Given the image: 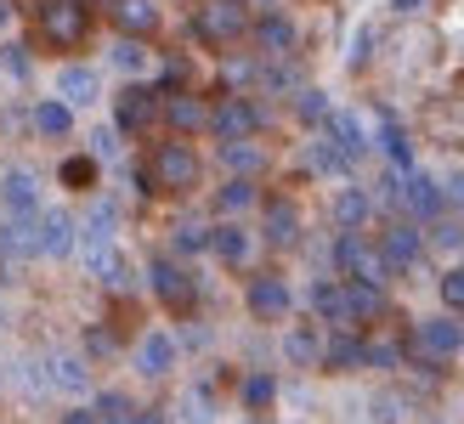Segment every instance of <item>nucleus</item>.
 Returning a JSON list of instances; mask_svg holds the SVG:
<instances>
[{"instance_id": "obj_1", "label": "nucleus", "mask_w": 464, "mask_h": 424, "mask_svg": "<svg viewBox=\"0 0 464 424\" xmlns=\"http://www.w3.org/2000/svg\"><path fill=\"white\" fill-rule=\"evenodd\" d=\"M204 176V159L188 148V141H159L148 170H142V187L148 193H193Z\"/></svg>"}, {"instance_id": "obj_2", "label": "nucleus", "mask_w": 464, "mask_h": 424, "mask_svg": "<svg viewBox=\"0 0 464 424\" xmlns=\"http://www.w3.org/2000/svg\"><path fill=\"white\" fill-rule=\"evenodd\" d=\"M413 357H420V368H442V362H453L459 351H464V323H459V312H442V317H425L420 328H413Z\"/></svg>"}, {"instance_id": "obj_3", "label": "nucleus", "mask_w": 464, "mask_h": 424, "mask_svg": "<svg viewBox=\"0 0 464 424\" xmlns=\"http://www.w3.org/2000/svg\"><path fill=\"white\" fill-rule=\"evenodd\" d=\"M334 266H340V277H362V283H380V289L397 277L391 261L380 255V244H368L362 232H340L334 238Z\"/></svg>"}, {"instance_id": "obj_4", "label": "nucleus", "mask_w": 464, "mask_h": 424, "mask_svg": "<svg viewBox=\"0 0 464 424\" xmlns=\"http://www.w3.org/2000/svg\"><path fill=\"white\" fill-rule=\"evenodd\" d=\"M40 34H45V45H57V52H74V45H85V34H91V12L80 0H45L40 6Z\"/></svg>"}, {"instance_id": "obj_5", "label": "nucleus", "mask_w": 464, "mask_h": 424, "mask_svg": "<svg viewBox=\"0 0 464 424\" xmlns=\"http://www.w3.org/2000/svg\"><path fill=\"white\" fill-rule=\"evenodd\" d=\"M40 368H45V385H52V396H68V402L91 396V362L80 357V351L52 345V351L40 357Z\"/></svg>"}, {"instance_id": "obj_6", "label": "nucleus", "mask_w": 464, "mask_h": 424, "mask_svg": "<svg viewBox=\"0 0 464 424\" xmlns=\"http://www.w3.org/2000/svg\"><path fill=\"white\" fill-rule=\"evenodd\" d=\"M136 373L142 380H165V373H176V362H181V340L170 334V328H148L142 340H136Z\"/></svg>"}, {"instance_id": "obj_7", "label": "nucleus", "mask_w": 464, "mask_h": 424, "mask_svg": "<svg viewBox=\"0 0 464 424\" xmlns=\"http://www.w3.org/2000/svg\"><path fill=\"white\" fill-rule=\"evenodd\" d=\"M198 40H210V45H232L244 29H249V12H244V0H204V12H198Z\"/></svg>"}, {"instance_id": "obj_8", "label": "nucleus", "mask_w": 464, "mask_h": 424, "mask_svg": "<svg viewBox=\"0 0 464 424\" xmlns=\"http://www.w3.org/2000/svg\"><path fill=\"white\" fill-rule=\"evenodd\" d=\"M148 283H153V294L170 305V312H193V300H198V283H193V272L188 266H176V261H159L148 266Z\"/></svg>"}, {"instance_id": "obj_9", "label": "nucleus", "mask_w": 464, "mask_h": 424, "mask_svg": "<svg viewBox=\"0 0 464 424\" xmlns=\"http://www.w3.org/2000/svg\"><path fill=\"white\" fill-rule=\"evenodd\" d=\"M34 232H40V255H45V261H68L74 244H80V216H68V209H40Z\"/></svg>"}, {"instance_id": "obj_10", "label": "nucleus", "mask_w": 464, "mask_h": 424, "mask_svg": "<svg viewBox=\"0 0 464 424\" xmlns=\"http://www.w3.org/2000/svg\"><path fill=\"white\" fill-rule=\"evenodd\" d=\"M397 204L408 209V216H420V221H430V216H442V181L436 176H420V170H397Z\"/></svg>"}, {"instance_id": "obj_11", "label": "nucleus", "mask_w": 464, "mask_h": 424, "mask_svg": "<svg viewBox=\"0 0 464 424\" xmlns=\"http://www.w3.org/2000/svg\"><path fill=\"white\" fill-rule=\"evenodd\" d=\"M244 300H249V317H261V323H284L289 312H295V294H289V283L284 277H249V289H244Z\"/></svg>"}, {"instance_id": "obj_12", "label": "nucleus", "mask_w": 464, "mask_h": 424, "mask_svg": "<svg viewBox=\"0 0 464 424\" xmlns=\"http://www.w3.org/2000/svg\"><path fill=\"white\" fill-rule=\"evenodd\" d=\"M266 125V113L255 108L249 97H221V108H210V130L221 141H238V136H255Z\"/></svg>"}, {"instance_id": "obj_13", "label": "nucleus", "mask_w": 464, "mask_h": 424, "mask_svg": "<svg viewBox=\"0 0 464 424\" xmlns=\"http://www.w3.org/2000/svg\"><path fill=\"white\" fill-rule=\"evenodd\" d=\"M323 125H329V141H334V148L352 159V164L374 148V130H368V120H362L357 108H329V120H323Z\"/></svg>"}, {"instance_id": "obj_14", "label": "nucleus", "mask_w": 464, "mask_h": 424, "mask_svg": "<svg viewBox=\"0 0 464 424\" xmlns=\"http://www.w3.org/2000/svg\"><path fill=\"white\" fill-rule=\"evenodd\" d=\"M380 255L391 261V272L420 266V255H425V232L413 226V221H391V226H385V238H380Z\"/></svg>"}, {"instance_id": "obj_15", "label": "nucleus", "mask_w": 464, "mask_h": 424, "mask_svg": "<svg viewBox=\"0 0 464 424\" xmlns=\"http://www.w3.org/2000/svg\"><path fill=\"white\" fill-rule=\"evenodd\" d=\"M57 97H63L68 108L102 102V74H97V68H85V63H63V68H57Z\"/></svg>"}, {"instance_id": "obj_16", "label": "nucleus", "mask_w": 464, "mask_h": 424, "mask_svg": "<svg viewBox=\"0 0 464 424\" xmlns=\"http://www.w3.org/2000/svg\"><path fill=\"white\" fill-rule=\"evenodd\" d=\"M159 120V97L148 85H125L120 97H113V125L120 130H148Z\"/></svg>"}, {"instance_id": "obj_17", "label": "nucleus", "mask_w": 464, "mask_h": 424, "mask_svg": "<svg viewBox=\"0 0 464 424\" xmlns=\"http://www.w3.org/2000/svg\"><path fill=\"white\" fill-rule=\"evenodd\" d=\"M261 232H266L272 249H295L300 244V209H295V198H266Z\"/></svg>"}, {"instance_id": "obj_18", "label": "nucleus", "mask_w": 464, "mask_h": 424, "mask_svg": "<svg viewBox=\"0 0 464 424\" xmlns=\"http://www.w3.org/2000/svg\"><path fill=\"white\" fill-rule=\"evenodd\" d=\"M0 204H6V216H40V176L6 170L0 176Z\"/></svg>"}, {"instance_id": "obj_19", "label": "nucleus", "mask_w": 464, "mask_h": 424, "mask_svg": "<svg viewBox=\"0 0 464 424\" xmlns=\"http://www.w3.org/2000/svg\"><path fill=\"white\" fill-rule=\"evenodd\" d=\"M159 113L170 120L176 136H193V130H210V108H204L198 97H188V91H176V97L159 102Z\"/></svg>"}, {"instance_id": "obj_20", "label": "nucleus", "mask_w": 464, "mask_h": 424, "mask_svg": "<svg viewBox=\"0 0 464 424\" xmlns=\"http://www.w3.org/2000/svg\"><path fill=\"white\" fill-rule=\"evenodd\" d=\"M312 312L329 323V328H352V305H345V283H334V277H323V283H312Z\"/></svg>"}, {"instance_id": "obj_21", "label": "nucleus", "mask_w": 464, "mask_h": 424, "mask_svg": "<svg viewBox=\"0 0 464 424\" xmlns=\"http://www.w3.org/2000/svg\"><path fill=\"white\" fill-rule=\"evenodd\" d=\"M0 249H6L12 261H34V255H40L34 216H6V226H0Z\"/></svg>"}, {"instance_id": "obj_22", "label": "nucleus", "mask_w": 464, "mask_h": 424, "mask_svg": "<svg viewBox=\"0 0 464 424\" xmlns=\"http://www.w3.org/2000/svg\"><path fill=\"white\" fill-rule=\"evenodd\" d=\"M368 216H374V198H368L362 187H340L334 193V226L340 232H362Z\"/></svg>"}, {"instance_id": "obj_23", "label": "nucleus", "mask_w": 464, "mask_h": 424, "mask_svg": "<svg viewBox=\"0 0 464 424\" xmlns=\"http://www.w3.org/2000/svg\"><path fill=\"white\" fill-rule=\"evenodd\" d=\"M221 164L232 176H261L266 170V148L255 136H238V141H221Z\"/></svg>"}, {"instance_id": "obj_24", "label": "nucleus", "mask_w": 464, "mask_h": 424, "mask_svg": "<svg viewBox=\"0 0 464 424\" xmlns=\"http://www.w3.org/2000/svg\"><path fill=\"white\" fill-rule=\"evenodd\" d=\"M210 249L221 255L227 266H249V255H255V238H249V226H232V221H221V226L210 232Z\"/></svg>"}, {"instance_id": "obj_25", "label": "nucleus", "mask_w": 464, "mask_h": 424, "mask_svg": "<svg viewBox=\"0 0 464 424\" xmlns=\"http://www.w3.org/2000/svg\"><path fill=\"white\" fill-rule=\"evenodd\" d=\"M323 368H334V373L362 368V340L352 334V328H334V334L323 340Z\"/></svg>"}, {"instance_id": "obj_26", "label": "nucleus", "mask_w": 464, "mask_h": 424, "mask_svg": "<svg viewBox=\"0 0 464 424\" xmlns=\"http://www.w3.org/2000/svg\"><path fill=\"white\" fill-rule=\"evenodd\" d=\"M345 305H352V323H374L385 312V289L362 277H345Z\"/></svg>"}, {"instance_id": "obj_27", "label": "nucleus", "mask_w": 464, "mask_h": 424, "mask_svg": "<svg viewBox=\"0 0 464 424\" xmlns=\"http://www.w3.org/2000/svg\"><path fill=\"white\" fill-rule=\"evenodd\" d=\"M284 357L295 368H323V334H317V328H289V334H284Z\"/></svg>"}, {"instance_id": "obj_28", "label": "nucleus", "mask_w": 464, "mask_h": 424, "mask_svg": "<svg viewBox=\"0 0 464 424\" xmlns=\"http://www.w3.org/2000/svg\"><path fill=\"white\" fill-rule=\"evenodd\" d=\"M34 130H40V136H52V141H63L68 130H74V108H68L63 97H45V102L34 108Z\"/></svg>"}, {"instance_id": "obj_29", "label": "nucleus", "mask_w": 464, "mask_h": 424, "mask_svg": "<svg viewBox=\"0 0 464 424\" xmlns=\"http://www.w3.org/2000/svg\"><path fill=\"white\" fill-rule=\"evenodd\" d=\"M113 23H120L125 34H153L159 29V6L153 0H120V6H113Z\"/></svg>"}, {"instance_id": "obj_30", "label": "nucleus", "mask_w": 464, "mask_h": 424, "mask_svg": "<svg viewBox=\"0 0 464 424\" xmlns=\"http://www.w3.org/2000/svg\"><path fill=\"white\" fill-rule=\"evenodd\" d=\"M255 45H261L266 57H289V52H295V23H284V17H266L261 29H255Z\"/></svg>"}, {"instance_id": "obj_31", "label": "nucleus", "mask_w": 464, "mask_h": 424, "mask_svg": "<svg viewBox=\"0 0 464 424\" xmlns=\"http://www.w3.org/2000/svg\"><path fill=\"white\" fill-rule=\"evenodd\" d=\"M91 413H97V424H130V419H136V402H130L125 390H97Z\"/></svg>"}, {"instance_id": "obj_32", "label": "nucleus", "mask_w": 464, "mask_h": 424, "mask_svg": "<svg viewBox=\"0 0 464 424\" xmlns=\"http://www.w3.org/2000/svg\"><path fill=\"white\" fill-rule=\"evenodd\" d=\"M380 153L391 159V164H397V170H413V141H408V130L402 125H380Z\"/></svg>"}, {"instance_id": "obj_33", "label": "nucleus", "mask_w": 464, "mask_h": 424, "mask_svg": "<svg viewBox=\"0 0 464 424\" xmlns=\"http://www.w3.org/2000/svg\"><path fill=\"white\" fill-rule=\"evenodd\" d=\"M238 396H244V408H249V413H266V408L277 402V380H272V373H249Z\"/></svg>"}, {"instance_id": "obj_34", "label": "nucleus", "mask_w": 464, "mask_h": 424, "mask_svg": "<svg viewBox=\"0 0 464 424\" xmlns=\"http://www.w3.org/2000/svg\"><path fill=\"white\" fill-rule=\"evenodd\" d=\"M295 120H300V125H323V120H329V97H323L317 85L295 91Z\"/></svg>"}, {"instance_id": "obj_35", "label": "nucleus", "mask_w": 464, "mask_h": 424, "mask_svg": "<svg viewBox=\"0 0 464 424\" xmlns=\"http://www.w3.org/2000/svg\"><path fill=\"white\" fill-rule=\"evenodd\" d=\"M227 216H238V209H249L255 204V176H232L227 187H221V198H216Z\"/></svg>"}, {"instance_id": "obj_36", "label": "nucleus", "mask_w": 464, "mask_h": 424, "mask_svg": "<svg viewBox=\"0 0 464 424\" xmlns=\"http://www.w3.org/2000/svg\"><path fill=\"white\" fill-rule=\"evenodd\" d=\"M17 390H29L34 402H45V396H52V385H45V368H40V357H23V362H17Z\"/></svg>"}, {"instance_id": "obj_37", "label": "nucleus", "mask_w": 464, "mask_h": 424, "mask_svg": "<svg viewBox=\"0 0 464 424\" xmlns=\"http://www.w3.org/2000/svg\"><path fill=\"white\" fill-rule=\"evenodd\" d=\"M113 63H120L125 74H148V52H142V40H136V34H125L120 45H113Z\"/></svg>"}, {"instance_id": "obj_38", "label": "nucleus", "mask_w": 464, "mask_h": 424, "mask_svg": "<svg viewBox=\"0 0 464 424\" xmlns=\"http://www.w3.org/2000/svg\"><path fill=\"white\" fill-rule=\"evenodd\" d=\"M176 413H181V424H210V396H204V390H188Z\"/></svg>"}, {"instance_id": "obj_39", "label": "nucleus", "mask_w": 464, "mask_h": 424, "mask_svg": "<svg viewBox=\"0 0 464 424\" xmlns=\"http://www.w3.org/2000/svg\"><path fill=\"white\" fill-rule=\"evenodd\" d=\"M436 289H442V305H448V312H464V266L442 272V283H436Z\"/></svg>"}, {"instance_id": "obj_40", "label": "nucleus", "mask_w": 464, "mask_h": 424, "mask_svg": "<svg viewBox=\"0 0 464 424\" xmlns=\"http://www.w3.org/2000/svg\"><path fill=\"white\" fill-rule=\"evenodd\" d=\"M374 419L380 424H408V396H374Z\"/></svg>"}, {"instance_id": "obj_41", "label": "nucleus", "mask_w": 464, "mask_h": 424, "mask_svg": "<svg viewBox=\"0 0 464 424\" xmlns=\"http://www.w3.org/2000/svg\"><path fill=\"white\" fill-rule=\"evenodd\" d=\"M176 249H181V255L210 249V232H204V226H176Z\"/></svg>"}, {"instance_id": "obj_42", "label": "nucleus", "mask_w": 464, "mask_h": 424, "mask_svg": "<svg viewBox=\"0 0 464 424\" xmlns=\"http://www.w3.org/2000/svg\"><path fill=\"white\" fill-rule=\"evenodd\" d=\"M63 181L91 187V181H97V164H91V159H63Z\"/></svg>"}, {"instance_id": "obj_43", "label": "nucleus", "mask_w": 464, "mask_h": 424, "mask_svg": "<svg viewBox=\"0 0 464 424\" xmlns=\"http://www.w3.org/2000/svg\"><path fill=\"white\" fill-rule=\"evenodd\" d=\"M362 362H368V368H397L402 351H397V345H362Z\"/></svg>"}, {"instance_id": "obj_44", "label": "nucleus", "mask_w": 464, "mask_h": 424, "mask_svg": "<svg viewBox=\"0 0 464 424\" xmlns=\"http://www.w3.org/2000/svg\"><path fill=\"white\" fill-rule=\"evenodd\" d=\"M436 244H442V249H464V221H442V226H436Z\"/></svg>"}, {"instance_id": "obj_45", "label": "nucleus", "mask_w": 464, "mask_h": 424, "mask_svg": "<svg viewBox=\"0 0 464 424\" xmlns=\"http://www.w3.org/2000/svg\"><path fill=\"white\" fill-rule=\"evenodd\" d=\"M85 351H91V357H113V334H108V328H91V334H85Z\"/></svg>"}, {"instance_id": "obj_46", "label": "nucleus", "mask_w": 464, "mask_h": 424, "mask_svg": "<svg viewBox=\"0 0 464 424\" xmlns=\"http://www.w3.org/2000/svg\"><path fill=\"white\" fill-rule=\"evenodd\" d=\"M63 424H97V413H91V408H68Z\"/></svg>"}, {"instance_id": "obj_47", "label": "nucleus", "mask_w": 464, "mask_h": 424, "mask_svg": "<svg viewBox=\"0 0 464 424\" xmlns=\"http://www.w3.org/2000/svg\"><path fill=\"white\" fill-rule=\"evenodd\" d=\"M130 424H170V419H165V413H153V408H136V419H130Z\"/></svg>"}, {"instance_id": "obj_48", "label": "nucleus", "mask_w": 464, "mask_h": 424, "mask_svg": "<svg viewBox=\"0 0 464 424\" xmlns=\"http://www.w3.org/2000/svg\"><path fill=\"white\" fill-rule=\"evenodd\" d=\"M448 120H453V130L464 136V97H459V102H448Z\"/></svg>"}, {"instance_id": "obj_49", "label": "nucleus", "mask_w": 464, "mask_h": 424, "mask_svg": "<svg viewBox=\"0 0 464 424\" xmlns=\"http://www.w3.org/2000/svg\"><path fill=\"white\" fill-rule=\"evenodd\" d=\"M6 317H12V305H6V294H0V328H6Z\"/></svg>"}, {"instance_id": "obj_50", "label": "nucleus", "mask_w": 464, "mask_h": 424, "mask_svg": "<svg viewBox=\"0 0 464 424\" xmlns=\"http://www.w3.org/2000/svg\"><path fill=\"white\" fill-rule=\"evenodd\" d=\"M255 424H261V419H255Z\"/></svg>"}]
</instances>
